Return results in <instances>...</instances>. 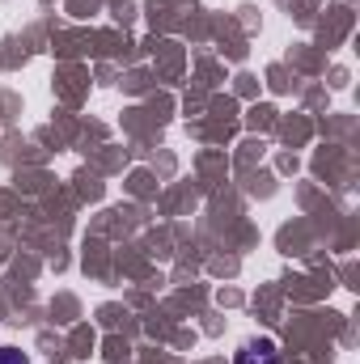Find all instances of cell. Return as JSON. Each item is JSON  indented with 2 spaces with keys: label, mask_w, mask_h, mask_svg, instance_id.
Segmentation results:
<instances>
[{
  "label": "cell",
  "mask_w": 360,
  "mask_h": 364,
  "mask_svg": "<svg viewBox=\"0 0 360 364\" xmlns=\"http://www.w3.org/2000/svg\"><path fill=\"white\" fill-rule=\"evenodd\" d=\"M233 364H280V356H275V343L271 339H255V343H246L233 356Z\"/></svg>",
  "instance_id": "cell-1"
},
{
  "label": "cell",
  "mask_w": 360,
  "mask_h": 364,
  "mask_svg": "<svg viewBox=\"0 0 360 364\" xmlns=\"http://www.w3.org/2000/svg\"><path fill=\"white\" fill-rule=\"evenodd\" d=\"M0 364H30V360H26L17 348H0Z\"/></svg>",
  "instance_id": "cell-2"
}]
</instances>
